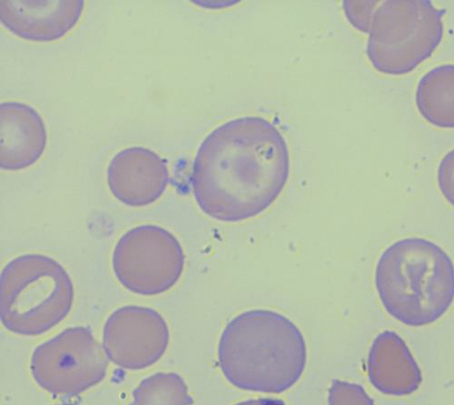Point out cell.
Here are the masks:
<instances>
[{
  "mask_svg": "<svg viewBox=\"0 0 454 405\" xmlns=\"http://www.w3.org/2000/svg\"><path fill=\"white\" fill-rule=\"evenodd\" d=\"M289 174L288 144L281 131L266 119L243 117L205 138L192 183L207 215L238 223L269 209L285 190Z\"/></svg>",
  "mask_w": 454,
  "mask_h": 405,
  "instance_id": "obj_1",
  "label": "cell"
},
{
  "mask_svg": "<svg viewBox=\"0 0 454 405\" xmlns=\"http://www.w3.org/2000/svg\"><path fill=\"white\" fill-rule=\"evenodd\" d=\"M308 348L300 329L286 316L255 309L225 326L218 362L227 381L239 389L281 393L304 374Z\"/></svg>",
  "mask_w": 454,
  "mask_h": 405,
  "instance_id": "obj_2",
  "label": "cell"
},
{
  "mask_svg": "<svg viewBox=\"0 0 454 405\" xmlns=\"http://www.w3.org/2000/svg\"><path fill=\"white\" fill-rule=\"evenodd\" d=\"M375 286L394 318L409 326L428 325L440 319L454 300V266L434 242L404 238L380 256Z\"/></svg>",
  "mask_w": 454,
  "mask_h": 405,
  "instance_id": "obj_3",
  "label": "cell"
},
{
  "mask_svg": "<svg viewBox=\"0 0 454 405\" xmlns=\"http://www.w3.org/2000/svg\"><path fill=\"white\" fill-rule=\"evenodd\" d=\"M73 302L70 276L48 255H20L6 265L0 276V319L13 334L47 333L67 316Z\"/></svg>",
  "mask_w": 454,
  "mask_h": 405,
  "instance_id": "obj_4",
  "label": "cell"
},
{
  "mask_svg": "<svg viewBox=\"0 0 454 405\" xmlns=\"http://www.w3.org/2000/svg\"><path fill=\"white\" fill-rule=\"evenodd\" d=\"M444 10L430 0H387L374 12L366 54L387 75L412 72L430 58L444 34Z\"/></svg>",
  "mask_w": 454,
  "mask_h": 405,
  "instance_id": "obj_5",
  "label": "cell"
},
{
  "mask_svg": "<svg viewBox=\"0 0 454 405\" xmlns=\"http://www.w3.org/2000/svg\"><path fill=\"white\" fill-rule=\"evenodd\" d=\"M185 255L178 239L155 225L124 234L114 249L112 268L119 282L140 296H158L179 281Z\"/></svg>",
  "mask_w": 454,
  "mask_h": 405,
  "instance_id": "obj_6",
  "label": "cell"
},
{
  "mask_svg": "<svg viewBox=\"0 0 454 405\" xmlns=\"http://www.w3.org/2000/svg\"><path fill=\"white\" fill-rule=\"evenodd\" d=\"M106 354L90 328L70 327L34 350L30 370L34 380L45 391L74 396L106 378Z\"/></svg>",
  "mask_w": 454,
  "mask_h": 405,
  "instance_id": "obj_7",
  "label": "cell"
},
{
  "mask_svg": "<svg viewBox=\"0 0 454 405\" xmlns=\"http://www.w3.org/2000/svg\"><path fill=\"white\" fill-rule=\"evenodd\" d=\"M170 334L164 317L145 307L121 308L106 321L103 347L123 370L137 371L155 364L166 353Z\"/></svg>",
  "mask_w": 454,
  "mask_h": 405,
  "instance_id": "obj_8",
  "label": "cell"
},
{
  "mask_svg": "<svg viewBox=\"0 0 454 405\" xmlns=\"http://www.w3.org/2000/svg\"><path fill=\"white\" fill-rule=\"evenodd\" d=\"M106 176L112 195L131 207L157 202L170 179L167 160L142 146L128 147L114 156Z\"/></svg>",
  "mask_w": 454,
  "mask_h": 405,
  "instance_id": "obj_9",
  "label": "cell"
},
{
  "mask_svg": "<svg viewBox=\"0 0 454 405\" xmlns=\"http://www.w3.org/2000/svg\"><path fill=\"white\" fill-rule=\"evenodd\" d=\"M84 6V0H2L0 20L23 40L51 43L79 23Z\"/></svg>",
  "mask_w": 454,
  "mask_h": 405,
  "instance_id": "obj_10",
  "label": "cell"
},
{
  "mask_svg": "<svg viewBox=\"0 0 454 405\" xmlns=\"http://www.w3.org/2000/svg\"><path fill=\"white\" fill-rule=\"evenodd\" d=\"M45 122L36 110L25 103L0 104V167L6 171L26 169L39 161L46 150Z\"/></svg>",
  "mask_w": 454,
  "mask_h": 405,
  "instance_id": "obj_11",
  "label": "cell"
},
{
  "mask_svg": "<svg viewBox=\"0 0 454 405\" xmlns=\"http://www.w3.org/2000/svg\"><path fill=\"white\" fill-rule=\"evenodd\" d=\"M367 372L372 385L388 395H409L418 391L423 382L419 363L403 339L393 331H385L373 340Z\"/></svg>",
  "mask_w": 454,
  "mask_h": 405,
  "instance_id": "obj_12",
  "label": "cell"
},
{
  "mask_svg": "<svg viewBox=\"0 0 454 405\" xmlns=\"http://www.w3.org/2000/svg\"><path fill=\"white\" fill-rule=\"evenodd\" d=\"M416 105L431 125L454 129V65L438 66L426 74L416 91Z\"/></svg>",
  "mask_w": 454,
  "mask_h": 405,
  "instance_id": "obj_13",
  "label": "cell"
},
{
  "mask_svg": "<svg viewBox=\"0 0 454 405\" xmlns=\"http://www.w3.org/2000/svg\"><path fill=\"white\" fill-rule=\"evenodd\" d=\"M129 405H192L184 380L175 373H159L143 380Z\"/></svg>",
  "mask_w": 454,
  "mask_h": 405,
  "instance_id": "obj_14",
  "label": "cell"
},
{
  "mask_svg": "<svg viewBox=\"0 0 454 405\" xmlns=\"http://www.w3.org/2000/svg\"><path fill=\"white\" fill-rule=\"evenodd\" d=\"M329 405H374L372 399L359 385L333 380L328 394Z\"/></svg>",
  "mask_w": 454,
  "mask_h": 405,
  "instance_id": "obj_15",
  "label": "cell"
},
{
  "mask_svg": "<svg viewBox=\"0 0 454 405\" xmlns=\"http://www.w3.org/2000/svg\"><path fill=\"white\" fill-rule=\"evenodd\" d=\"M437 179L442 194L454 207V150L447 153L441 160Z\"/></svg>",
  "mask_w": 454,
  "mask_h": 405,
  "instance_id": "obj_16",
  "label": "cell"
},
{
  "mask_svg": "<svg viewBox=\"0 0 454 405\" xmlns=\"http://www.w3.org/2000/svg\"><path fill=\"white\" fill-rule=\"evenodd\" d=\"M377 4L380 2L346 3L347 15L356 28L368 33Z\"/></svg>",
  "mask_w": 454,
  "mask_h": 405,
  "instance_id": "obj_17",
  "label": "cell"
},
{
  "mask_svg": "<svg viewBox=\"0 0 454 405\" xmlns=\"http://www.w3.org/2000/svg\"><path fill=\"white\" fill-rule=\"evenodd\" d=\"M235 405H286V403L279 399L261 398L255 400H247Z\"/></svg>",
  "mask_w": 454,
  "mask_h": 405,
  "instance_id": "obj_18",
  "label": "cell"
},
{
  "mask_svg": "<svg viewBox=\"0 0 454 405\" xmlns=\"http://www.w3.org/2000/svg\"><path fill=\"white\" fill-rule=\"evenodd\" d=\"M59 405H78V404H59Z\"/></svg>",
  "mask_w": 454,
  "mask_h": 405,
  "instance_id": "obj_19",
  "label": "cell"
}]
</instances>
